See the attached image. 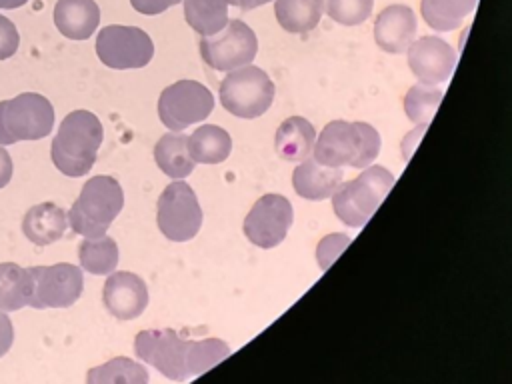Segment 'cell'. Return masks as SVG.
<instances>
[{"mask_svg": "<svg viewBox=\"0 0 512 384\" xmlns=\"http://www.w3.org/2000/svg\"><path fill=\"white\" fill-rule=\"evenodd\" d=\"M134 354L170 380L198 376L230 354V346L220 338L186 340L172 328L142 330L134 338Z\"/></svg>", "mask_w": 512, "mask_h": 384, "instance_id": "1", "label": "cell"}, {"mask_svg": "<svg viewBox=\"0 0 512 384\" xmlns=\"http://www.w3.org/2000/svg\"><path fill=\"white\" fill-rule=\"evenodd\" d=\"M102 138L104 130L96 114L88 110L70 112L60 122L58 134L52 140L50 154L54 166L70 178L88 174L96 162Z\"/></svg>", "mask_w": 512, "mask_h": 384, "instance_id": "2", "label": "cell"}, {"mask_svg": "<svg viewBox=\"0 0 512 384\" xmlns=\"http://www.w3.org/2000/svg\"><path fill=\"white\" fill-rule=\"evenodd\" d=\"M378 154L380 134L366 122L332 120L314 142V158L332 168H366Z\"/></svg>", "mask_w": 512, "mask_h": 384, "instance_id": "3", "label": "cell"}, {"mask_svg": "<svg viewBox=\"0 0 512 384\" xmlns=\"http://www.w3.org/2000/svg\"><path fill=\"white\" fill-rule=\"evenodd\" d=\"M124 206L122 186L114 176L98 174L86 180L68 212V224L84 238L104 236Z\"/></svg>", "mask_w": 512, "mask_h": 384, "instance_id": "4", "label": "cell"}, {"mask_svg": "<svg viewBox=\"0 0 512 384\" xmlns=\"http://www.w3.org/2000/svg\"><path fill=\"white\" fill-rule=\"evenodd\" d=\"M394 186V176L384 166H366L354 180L340 182L332 194V208L338 220L350 228L364 226Z\"/></svg>", "mask_w": 512, "mask_h": 384, "instance_id": "5", "label": "cell"}, {"mask_svg": "<svg viewBox=\"0 0 512 384\" xmlns=\"http://www.w3.org/2000/svg\"><path fill=\"white\" fill-rule=\"evenodd\" d=\"M54 126V108L42 94L22 92L0 102V146L40 140Z\"/></svg>", "mask_w": 512, "mask_h": 384, "instance_id": "6", "label": "cell"}, {"mask_svg": "<svg viewBox=\"0 0 512 384\" xmlns=\"http://www.w3.org/2000/svg\"><path fill=\"white\" fill-rule=\"evenodd\" d=\"M224 110L238 118L262 116L274 100V82L270 76L252 64L230 70L218 90Z\"/></svg>", "mask_w": 512, "mask_h": 384, "instance_id": "7", "label": "cell"}, {"mask_svg": "<svg viewBox=\"0 0 512 384\" xmlns=\"http://www.w3.org/2000/svg\"><path fill=\"white\" fill-rule=\"evenodd\" d=\"M156 224L172 242L192 240L202 226V208L190 184L170 182L156 204Z\"/></svg>", "mask_w": 512, "mask_h": 384, "instance_id": "8", "label": "cell"}, {"mask_svg": "<svg viewBox=\"0 0 512 384\" xmlns=\"http://www.w3.org/2000/svg\"><path fill=\"white\" fill-rule=\"evenodd\" d=\"M198 48L202 60L212 70L230 72L234 68L252 64L258 50V40L246 22L234 18L228 20L220 32L202 36Z\"/></svg>", "mask_w": 512, "mask_h": 384, "instance_id": "9", "label": "cell"}, {"mask_svg": "<svg viewBox=\"0 0 512 384\" xmlns=\"http://www.w3.org/2000/svg\"><path fill=\"white\" fill-rule=\"evenodd\" d=\"M214 108L212 92L196 80H178L166 86L158 98V116L172 132L202 122Z\"/></svg>", "mask_w": 512, "mask_h": 384, "instance_id": "10", "label": "cell"}, {"mask_svg": "<svg viewBox=\"0 0 512 384\" xmlns=\"http://www.w3.org/2000/svg\"><path fill=\"white\" fill-rule=\"evenodd\" d=\"M94 48L100 62L116 70L144 68L154 56L150 36L138 26H104L96 36Z\"/></svg>", "mask_w": 512, "mask_h": 384, "instance_id": "11", "label": "cell"}, {"mask_svg": "<svg viewBox=\"0 0 512 384\" xmlns=\"http://www.w3.org/2000/svg\"><path fill=\"white\" fill-rule=\"evenodd\" d=\"M32 308H68L84 288V276L78 266L60 262L52 266H30Z\"/></svg>", "mask_w": 512, "mask_h": 384, "instance_id": "12", "label": "cell"}, {"mask_svg": "<svg viewBox=\"0 0 512 384\" xmlns=\"http://www.w3.org/2000/svg\"><path fill=\"white\" fill-rule=\"evenodd\" d=\"M294 220L292 204L282 194H264L244 218V234L258 248L278 246Z\"/></svg>", "mask_w": 512, "mask_h": 384, "instance_id": "13", "label": "cell"}, {"mask_svg": "<svg viewBox=\"0 0 512 384\" xmlns=\"http://www.w3.org/2000/svg\"><path fill=\"white\" fill-rule=\"evenodd\" d=\"M408 68L422 84H440L456 66V50L440 36H422L406 50Z\"/></svg>", "mask_w": 512, "mask_h": 384, "instance_id": "14", "label": "cell"}, {"mask_svg": "<svg viewBox=\"0 0 512 384\" xmlns=\"http://www.w3.org/2000/svg\"><path fill=\"white\" fill-rule=\"evenodd\" d=\"M102 302L116 320H134L148 306V288L138 274L114 270L104 282Z\"/></svg>", "mask_w": 512, "mask_h": 384, "instance_id": "15", "label": "cell"}, {"mask_svg": "<svg viewBox=\"0 0 512 384\" xmlns=\"http://www.w3.org/2000/svg\"><path fill=\"white\" fill-rule=\"evenodd\" d=\"M416 36V14L406 4L386 6L374 22V42L388 54H402Z\"/></svg>", "mask_w": 512, "mask_h": 384, "instance_id": "16", "label": "cell"}, {"mask_svg": "<svg viewBox=\"0 0 512 384\" xmlns=\"http://www.w3.org/2000/svg\"><path fill=\"white\" fill-rule=\"evenodd\" d=\"M342 182V170L320 164L316 158L302 160L292 172V186L306 200H326Z\"/></svg>", "mask_w": 512, "mask_h": 384, "instance_id": "17", "label": "cell"}, {"mask_svg": "<svg viewBox=\"0 0 512 384\" xmlns=\"http://www.w3.org/2000/svg\"><path fill=\"white\" fill-rule=\"evenodd\" d=\"M54 24L66 38L86 40L100 24V8L94 0H58Z\"/></svg>", "mask_w": 512, "mask_h": 384, "instance_id": "18", "label": "cell"}, {"mask_svg": "<svg viewBox=\"0 0 512 384\" xmlns=\"http://www.w3.org/2000/svg\"><path fill=\"white\" fill-rule=\"evenodd\" d=\"M66 226L68 216L54 202H42L28 208L22 218V232L36 246H48L60 240Z\"/></svg>", "mask_w": 512, "mask_h": 384, "instance_id": "19", "label": "cell"}, {"mask_svg": "<svg viewBox=\"0 0 512 384\" xmlns=\"http://www.w3.org/2000/svg\"><path fill=\"white\" fill-rule=\"evenodd\" d=\"M316 142V130L314 126L302 118V116H290L286 118L274 136L276 152L286 162H296L308 158Z\"/></svg>", "mask_w": 512, "mask_h": 384, "instance_id": "20", "label": "cell"}, {"mask_svg": "<svg viewBox=\"0 0 512 384\" xmlns=\"http://www.w3.org/2000/svg\"><path fill=\"white\" fill-rule=\"evenodd\" d=\"M232 138L216 124H202L188 136V152L194 162L220 164L230 156Z\"/></svg>", "mask_w": 512, "mask_h": 384, "instance_id": "21", "label": "cell"}, {"mask_svg": "<svg viewBox=\"0 0 512 384\" xmlns=\"http://www.w3.org/2000/svg\"><path fill=\"white\" fill-rule=\"evenodd\" d=\"M154 160L158 168L174 180L186 178L196 164L188 152V136L182 132H168L160 136L154 146Z\"/></svg>", "mask_w": 512, "mask_h": 384, "instance_id": "22", "label": "cell"}, {"mask_svg": "<svg viewBox=\"0 0 512 384\" xmlns=\"http://www.w3.org/2000/svg\"><path fill=\"white\" fill-rule=\"evenodd\" d=\"M188 26L200 36L220 32L228 24V6H238V0H182Z\"/></svg>", "mask_w": 512, "mask_h": 384, "instance_id": "23", "label": "cell"}, {"mask_svg": "<svg viewBox=\"0 0 512 384\" xmlns=\"http://www.w3.org/2000/svg\"><path fill=\"white\" fill-rule=\"evenodd\" d=\"M324 0H274L278 24L290 34H304L318 26Z\"/></svg>", "mask_w": 512, "mask_h": 384, "instance_id": "24", "label": "cell"}, {"mask_svg": "<svg viewBox=\"0 0 512 384\" xmlns=\"http://www.w3.org/2000/svg\"><path fill=\"white\" fill-rule=\"evenodd\" d=\"M32 300V274L14 262L0 264V310L14 312L30 306Z\"/></svg>", "mask_w": 512, "mask_h": 384, "instance_id": "25", "label": "cell"}, {"mask_svg": "<svg viewBox=\"0 0 512 384\" xmlns=\"http://www.w3.org/2000/svg\"><path fill=\"white\" fill-rule=\"evenodd\" d=\"M478 0H420L424 22L438 32L458 28L464 18L476 8Z\"/></svg>", "mask_w": 512, "mask_h": 384, "instance_id": "26", "label": "cell"}, {"mask_svg": "<svg viewBox=\"0 0 512 384\" xmlns=\"http://www.w3.org/2000/svg\"><path fill=\"white\" fill-rule=\"evenodd\" d=\"M80 268L90 274H110L118 266V244L108 236H92L78 246Z\"/></svg>", "mask_w": 512, "mask_h": 384, "instance_id": "27", "label": "cell"}, {"mask_svg": "<svg viewBox=\"0 0 512 384\" xmlns=\"http://www.w3.org/2000/svg\"><path fill=\"white\" fill-rule=\"evenodd\" d=\"M442 96L444 92L436 88V84H422V82L414 84L404 96V112L408 120L426 128L438 104L442 102Z\"/></svg>", "mask_w": 512, "mask_h": 384, "instance_id": "28", "label": "cell"}, {"mask_svg": "<svg viewBox=\"0 0 512 384\" xmlns=\"http://www.w3.org/2000/svg\"><path fill=\"white\" fill-rule=\"evenodd\" d=\"M86 382L88 384H106V382L144 384L148 382V370L130 358L118 356L98 368H90L86 374Z\"/></svg>", "mask_w": 512, "mask_h": 384, "instance_id": "29", "label": "cell"}, {"mask_svg": "<svg viewBox=\"0 0 512 384\" xmlns=\"http://www.w3.org/2000/svg\"><path fill=\"white\" fill-rule=\"evenodd\" d=\"M374 0H324L326 14L344 26H358L372 14Z\"/></svg>", "mask_w": 512, "mask_h": 384, "instance_id": "30", "label": "cell"}, {"mask_svg": "<svg viewBox=\"0 0 512 384\" xmlns=\"http://www.w3.org/2000/svg\"><path fill=\"white\" fill-rule=\"evenodd\" d=\"M350 244V238L346 234H328L320 240L318 248H316V260H318V266L322 270H328L334 260L340 256V252Z\"/></svg>", "mask_w": 512, "mask_h": 384, "instance_id": "31", "label": "cell"}, {"mask_svg": "<svg viewBox=\"0 0 512 384\" xmlns=\"http://www.w3.org/2000/svg\"><path fill=\"white\" fill-rule=\"evenodd\" d=\"M18 46H20V34L16 26L6 16H0V60L14 56Z\"/></svg>", "mask_w": 512, "mask_h": 384, "instance_id": "32", "label": "cell"}, {"mask_svg": "<svg viewBox=\"0 0 512 384\" xmlns=\"http://www.w3.org/2000/svg\"><path fill=\"white\" fill-rule=\"evenodd\" d=\"M178 2H182V0H130L132 8L140 14H146V16L160 14V12L168 10L170 6H176Z\"/></svg>", "mask_w": 512, "mask_h": 384, "instance_id": "33", "label": "cell"}, {"mask_svg": "<svg viewBox=\"0 0 512 384\" xmlns=\"http://www.w3.org/2000/svg\"><path fill=\"white\" fill-rule=\"evenodd\" d=\"M14 342V328L10 318L0 310V358L10 350Z\"/></svg>", "mask_w": 512, "mask_h": 384, "instance_id": "34", "label": "cell"}, {"mask_svg": "<svg viewBox=\"0 0 512 384\" xmlns=\"http://www.w3.org/2000/svg\"><path fill=\"white\" fill-rule=\"evenodd\" d=\"M12 178V160L10 154L4 150V146H0V188L6 186Z\"/></svg>", "mask_w": 512, "mask_h": 384, "instance_id": "35", "label": "cell"}, {"mask_svg": "<svg viewBox=\"0 0 512 384\" xmlns=\"http://www.w3.org/2000/svg\"><path fill=\"white\" fill-rule=\"evenodd\" d=\"M266 2H272V0H238V8L240 10H252V8H258Z\"/></svg>", "mask_w": 512, "mask_h": 384, "instance_id": "36", "label": "cell"}, {"mask_svg": "<svg viewBox=\"0 0 512 384\" xmlns=\"http://www.w3.org/2000/svg\"><path fill=\"white\" fill-rule=\"evenodd\" d=\"M28 0H0V8H6V10H12V8H20L24 6Z\"/></svg>", "mask_w": 512, "mask_h": 384, "instance_id": "37", "label": "cell"}]
</instances>
